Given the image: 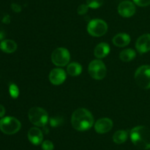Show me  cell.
Listing matches in <instances>:
<instances>
[{
    "label": "cell",
    "instance_id": "6da1fadb",
    "mask_svg": "<svg viewBox=\"0 0 150 150\" xmlns=\"http://www.w3.org/2000/svg\"><path fill=\"white\" fill-rule=\"evenodd\" d=\"M73 128L79 131L89 129L94 124V118L92 113L85 108H79L73 112L71 118Z\"/></svg>",
    "mask_w": 150,
    "mask_h": 150
},
{
    "label": "cell",
    "instance_id": "7a4b0ae2",
    "mask_svg": "<svg viewBox=\"0 0 150 150\" xmlns=\"http://www.w3.org/2000/svg\"><path fill=\"white\" fill-rule=\"evenodd\" d=\"M130 139L133 144L142 149H150V129L144 126H137L130 130Z\"/></svg>",
    "mask_w": 150,
    "mask_h": 150
},
{
    "label": "cell",
    "instance_id": "3957f363",
    "mask_svg": "<svg viewBox=\"0 0 150 150\" xmlns=\"http://www.w3.org/2000/svg\"><path fill=\"white\" fill-rule=\"evenodd\" d=\"M28 117L32 124L37 126H44L48 120V113L39 107H33L30 108L28 113Z\"/></svg>",
    "mask_w": 150,
    "mask_h": 150
},
{
    "label": "cell",
    "instance_id": "277c9868",
    "mask_svg": "<svg viewBox=\"0 0 150 150\" xmlns=\"http://www.w3.org/2000/svg\"><path fill=\"white\" fill-rule=\"evenodd\" d=\"M21 122L17 119L11 116L4 117L0 120V129L7 135H13L21 129Z\"/></svg>",
    "mask_w": 150,
    "mask_h": 150
},
{
    "label": "cell",
    "instance_id": "5b68a950",
    "mask_svg": "<svg viewBox=\"0 0 150 150\" xmlns=\"http://www.w3.org/2000/svg\"><path fill=\"white\" fill-rule=\"evenodd\" d=\"M135 80L140 88H150V66L144 65L138 68L135 73Z\"/></svg>",
    "mask_w": 150,
    "mask_h": 150
},
{
    "label": "cell",
    "instance_id": "8992f818",
    "mask_svg": "<svg viewBox=\"0 0 150 150\" xmlns=\"http://www.w3.org/2000/svg\"><path fill=\"white\" fill-rule=\"evenodd\" d=\"M108 30V25L101 19H93L87 25V31L89 35L94 37H101Z\"/></svg>",
    "mask_w": 150,
    "mask_h": 150
},
{
    "label": "cell",
    "instance_id": "52a82bcc",
    "mask_svg": "<svg viewBox=\"0 0 150 150\" xmlns=\"http://www.w3.org/2000/svg\"><path fill=\"white\" fill-rule=\"evenodd\" d=\"M89 74L95 79H103L106 75V67L100 59L94 60L89 63L88 68Z\"/></svg>",
    "mask_w": 150,
    "mask_h": 150
},
{
    "label": "cell",
    "instance_id": "ba28073f",
    "mask_svg": "<svg viewBox=\"0 0 150 150\" xmlns=\"http://www.w3.org/2000/svg\"><path fill=\"white\" fill-rule=\"evenodd\" d=\"M70 54L68 50L65 48H57L54 50L51 54V60L55 66H64L69 63Z\"/></svg>",
    "mask_w": 150,
    "mask_h": 150
},
{
    "label": "cell",
    "instance_id": "9c48e42d",
    "mask_svg": "<svg viewBox=\"0 0 150 150\" xmlns=\"http://www.w3.org/2000/svg\"><path fill=\"white\" fill-rule=\"evenodd\" d=\"M118 12L122 17H131L136 13V7L130 1H122L118 6Z\"/></svg>",
    "mask_w": 150,
    "mask_h": 150
},
{
    "label": "cell",
    "instance_id": "30bf717a",
    "mask_svg": "<svg viewBox=\"0 0 150 150\" xmlns=\"http://www.w3.org/2000/svg\"><path fill=\"white\" fill-rule=\"evenodd\" d=\"M67 74L64 69H54L51 71L49 74L50 82L55 85H59L62 84L65 81Z\"/></svg>",
    "mask_w": 150,
    "mask_h": 150
},
{
    "label": "cell",
    "instance_id": "8fae6325",
    "mask_svg": "<svg viewBox=\"0 0 150 150\" xmlns=\"http://www.w3.org/2000/svg\"><path fill=\"white\" fill-rule=\"evenodd\" d=\"M113 126V121L108 118H102L95 124V129L98 133L104 134L109 132Z\"/></svg>",
    "mask_w": 150,
    "mask_h": 150
},
{
    "label": "cell",
    "instance_id": "7c38bea8",
    "mask_svg": "<svg viewBox=\"0 0 150 150\" xmlns=\"http://www.w3.org/2000/svg\"><path fill=\"white\" fill-rule=\"evenodd\" d=\"M138 51L142 54L150 51V34H144L138 38L136 43Z\"/></svg>",
    "mask_w": 150,
    "mask_h": 150
},
{
    "label": "cell",
    "instance_id": "4fadbf2b",
    "mask_svg": "<svg viewBox=\"0 0 150 150\" xmlns=\"http://www.w3.org/2000/svg\"><path fill=\"white\" fill-rule=\"evenodd\" d=\"M28 139L34 145H40L43 140L42 132L38 127L30 128L28 132Z\"/></svg>",
    "mask_w": 150,
    "mask_h": 150
},
{
    "label": "cell",
    "instance_id": "5bb4252c",
    "mask_svg": "<svg viewBox=\"0 0 150 150\" xmlns=\"http://www.w3.org/2000/svg\"><path fill=\"white\" fill-rule=\"evenodd\" d=\"M110 51V46L106 43H100L98 44L94 50V54L98 59H102L106 57Z\"/></svg>",
    "mask_w": 150,
    "mask_h": 150
},
{
    "label": "cell",
    "instance_id": "9a60e30c",
    "mask_svg": "<svg viewBox=\"0 0 150 150\" xmlns=\"http://www.w3.org/2000/svg\"><path fill=\"white\" fill-rule=\"evenodd\" d=\"M113 44L119 47H124L130 42V37L126 33H119L113 38Z\"/></svg>",
    "mask_w": 150,
    "mask_h": 150
},
{
    "label": "cell",
    "instance_id": "2e32d148",
    "mask_svg": "<svg viewBox=\"0 0 150 150\" xmlns=\"http://www.w3.org/2000/svg\"><path fill=\"white\" fill-rule=\"evenodd\" d=\"M0 49L5 53H13L17 49V44L13 40H4L0 44Z\"/></svg>",
    "mask_w": 150,
    "mask_h": 150
},
{
    "label": "cell",
    "instance_id": "e0dca14e",
    "mask_svg": "<svg viewBox=\"0 0 150 150\" xmlns=\"http://www.w3.org/2000/svg\"><path fill=\"white\" fill-rule=\"evenodd\" d=\"M67 74L72 76H79L82 71V66L79 63L73 62L67 66Z\"/></svg>",
    "mask_w": 150,
    "mask_h": 150
},
{
    "label": "cell",
    "instance_id": "ac0fdd59",
    "mask_svg": "<svg viewBox=\"0 0 150 150\" xmlns=\"http://www.w3.org/2000/svg\"><path fill=\"white\" fill-rule=\"evenodd\" d=\"M128 137V133L125 130H118L113 135V141L117 144H122L125 142Z\"/></svg>",
    "mask_w": 150,
    "mask_h": 150
},
{
    "label": "cell",
    "instance_id": "d6986e66",
    "mask_svg": "<svg viewBox=\"0 0 150 150\" xmlns=\"http://www.w3.org/2000/svg\"><path fill=\"white\" fill-rule=\"evenodd\" d=\"M136 54V51L132 49H127L122 51L120 54V60L123 62H129L135 58Z\"/></svg>",
    "mask_w": 150,
    "mask_h": 150
},
{
    "label": "cell",
    "instance_id": "ffe728a7",
    "mask_svg": "<svg viewBox=\"0 0 150 150\" xmlns=\"http://www.w3.org/2000/svg\"><path fill=\"white\" fill-rule=\"evenodd\" d=\"M103 1L104 0H86V4L90 8L97 9L102 6Z\"/></svg>",
    "mask_w": 150,
    "mask_h": 150
},
{
    "label": "cell",
    "instance_id": "44dd1931",
    "mask_svg": "<svg viewBox=\"0 0 150 150\" xmlns=\"http://www.w3.org/2000/svg\"><path fill=\"white\" fill-rule=\"evenodd\" d=\"M9 92L13 98L16 99L19 95V89L16 84H10L9 87Z\"/></svg>",
    "mask_w": 150,
    "mask_h": 150
},
{
    "label": "cell",
    "instance_id": "7402d4cb",
    "mask_svg": "<svg viewBox=\"0 0 150 150\" xmlns=\"http://www.w3.org/2000/svg\"><path fill=\"white\" fill-rule=\"evenodd\" d=\"M54 148V144L51 142V141H48V140H46V141H43L42 143V150H53Z\"/></svg>",
    "mask_w": 150,
    "mask_h": 150
},
{
    "label": "cell",
    "instance_id": "603a6c76",
    "mask_svg": "<svg viewBox=\"0 0 150 150\" xmlns=\"http://www.w3.org/2000/svg\"><path fill=\"white\" fill-rule=\"evenodd\" d=\"M88 9H89V7L87 6V4H82L79 5V7H78L77 13L79 15H84L88 12Z\"/></svg>",
    "mask_w": 150,
    "mask_h": 150
},
{
    "label": "cell",
    "instance_id": "cb8c5ba5",
    "mask_svg": "<svg viewBox=\"0 0 150 150\" xmlns=\"http://www.w3.org/2000/svg\"><path fill=\"white\" fill-rule=\"evenodd\" d=\"M134 3L140 7H146L150 5V0H133Z\"/></svg>",
    "mask_w": 150,
    "mask_h": 150
},
{
    "label": "cell",
    "instance_id": "d4e9b609",
    "mask_svg": "<svg viewBox=\"0 0 150 150\" xmlns=\"http://www.w3.org/2000/svg\"><path fill=\"white\" fill-rule=\"evenodd\" d=\"M62 119H59V118H53L51 119V125L53 126H57L60 123H62Z\"/></svg>",
    "mask_w": 150,
    "mask_h": 150
},
{
    "label": "cell",
    "instance_id": "484cf974",
    "mask_svg": "<svg viewBox=\"0 0 150 150\" xmlns=\"http://www.w3.org/2000/svg\"><path fill=\"white\" fill-rule=\"evenodd\" d=\"M11 8L16 13H19V12L21 11V7L16 3H13L11 4Z\"/></svg>",
    "mask_w": 150,
    "mask_h": 150
},
{
    "label": "cell",
    "instance_id": "4316f807",
    "mask_svg": "<svg viewBox=\"0 0 150 150\" xmlns=\"http://www.w3.org/2000/svg\"><path fill=\"white\" fill-rule=\"evenodd\" d=\"M5 114V109H4V106L0 104V118L3 117Z\"/></svg>",
    "mask_w": 150,
    "mask_h": 150
},
{
    "label": "cell",
    "instance_id": "83f0119b",
    "mask_svg": "<svg viewBox=\"0 0 150 150\" xmlns=\"http://www.w3.org/2000/svg\"><path fill=\"white\" fill-rule=\"evenodd\" d=\"M2 21L4 22V24H9L10 21V16L8 15H6V16H4V18L2 19Z\"/></svg>",
    "mask_w": 150,
    "mask_h": 150
},
{
    "label": "cell",
    "instance_id": "f1b7e54d",
    "mask_svg": "<svg viewBox=\"0 0 150 150\" xmlns=\"http://www.w3.org/2000/svg\"><path fill=\"white\" fill-rule=\"evenodd\" d=\"M4 38V32H3V31L0 30V41L2 40Z\"/></svg>",
    "mask_w": 150,
    "mask_h": 150
}]
</instances>
